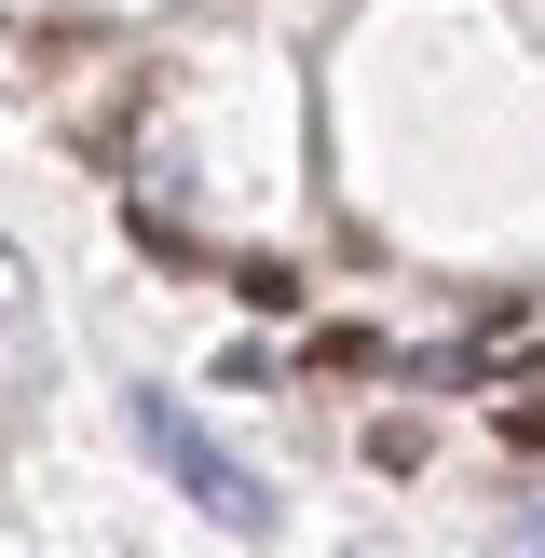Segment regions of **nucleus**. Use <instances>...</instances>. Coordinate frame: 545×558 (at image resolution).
Masks as SVG:
<instances>
[{
  "instance_id": "nucleus-1",
  "label": "nucleus",
  "mask_w": 545,
  "mask_h": 558,
  "mask_svg": "<svg viewBox=\"0 0 545 558\" xmlns=\"http://www.w3.org/2000/svg\"><path fill=\"white\" fill-rule=\"evenodd\" d=\"M136 450L191 490V518H205V532H232V545H272V532H287V490H272L259 463H232L178 396H136Z\"/></svg>"
},
{
  "instance_id": "nucleus-2",
  "label": "nucleus",
  "mask_w": 545,
  "mask_h": 558,
  "mask_svg": "<svg viewBox=\"0 0 545 558\" xmlns=\"http://www.w3.org/2000/svg\"><path fill=\"white\" fill-rule=\"evenodd\" d=\"M55 341H41V287H27V259L0 245V381H41Z\"/></svg>"
},
{
  "instance_id": "nucleus-3",
  "label": "nucleus",
  "mask_w": 545,
  "mask_h": 558,
  "mask_svg": "<svg viewBox=\"0 0 545 558\" xmlns=\"http://www.w3.org/2000/svg\"><path fill=\"white\" fill-rule=\"evenodd\" d=\"M382 368V327H314V381H368Z\"/></svg>"
},
{
  "instance_id": "nucleus-4",
  "label": "nucleus",
  "mask_w": 545,
  "mask_h": 558,
  "mask_svg": "<svg viewBox=\"0 0 545 558\" xmlns=\"http://www.w3.org/2000/svg\"><path fill=\"white\" fill-rule=\"evenodd\" d=\"M232 300H245V314H300V272H287V259H245Z\"/></svg>"
},
{
  "instance_id": "nucleus-5",
  "label": "nucleus",
  "mask_w": 545,
  "mask_h": 558,
  "mask_svg": "<svg viewBox=\"0 0 545 558\" xmlns=\"http://www.w3.org/2000/svg\"><path fill=\"white\" fill-rule=\"evenodd\" d=\"M505 450H518V463H545V396H518V409H505Z\"/></svg>"
}]
</instances>
